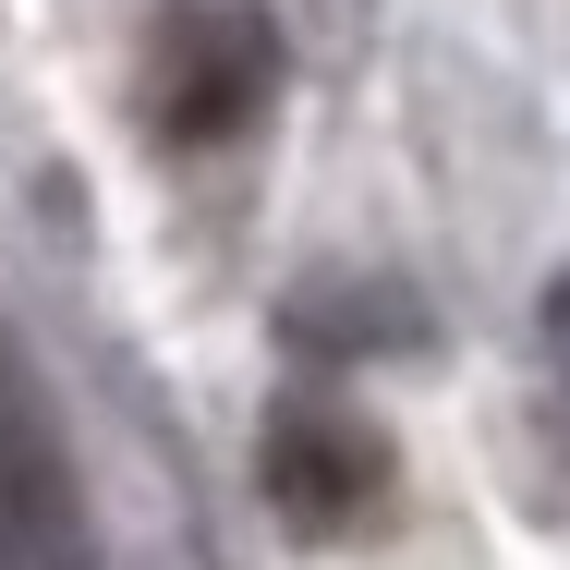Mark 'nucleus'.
<instances>
[{
	"label": "nucleus",
	"instance_id": "obj_1",
	"mask_svg": "<svg viewBox=\"0 0 570 570\" xmlns=\"http://www.w3.org/2000/svg\"><path fill=\"white\" fill-rule=\"evenodd\" d=\"M279 98V37L255 0H170L146 37V121L170 146H230Z\"/></svg>",
	"mask_w": 570,
	"mask_h": 570
},
{
	"label": "nucleus",
	"instance_id": "obj_2",
	"mask_svg": "<svg viewBox=\"0 0 570 570\" xmlns=\"http://www.w3.org/2000/svg\"><path fill=\"white\" fill-rule=\"evenodd\" d=\"M0 570H98L86 559V498H73V461L49 425V389L37 364L0 341Z\"/></svg>",
	"mask_w": 570,
	"mask_h": 570
},
{
	"label": "nucleus",
	"instance_id": "obj_3",
	"mask_svg": "<svg viewBox=\"0 0 570 570\" xmlns=\"http://www.w3.org/2000/svg\"><path fill=\"white\" fill-rule=\"evenodd\" d=\"M255 473H267V498H279L304 534H352V522L376 510V485H389V450H376L352 413H279L267 450H255Z\"/></svg>",
	"mask_w": 570,
	"mask_h": 570
},
{
	"label": "nucleus",
	"instance_id": "obj_4",
	"mask_svg": "<svg viewBox=\"0 0 570 570\" xmlns=\"http://www.w3.org/2000/svg\"><path fill=\"white\" fill-rule=\"evenodd\" d=\"M547 341L570 352V279H559V292H547Z\"/></svg>",
	"mask_w": 570,
	"mask_h": 570
}]
</instances>
